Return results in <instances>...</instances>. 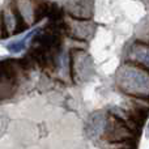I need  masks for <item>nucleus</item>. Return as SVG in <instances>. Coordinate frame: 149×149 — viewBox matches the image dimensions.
I'll use <instances>...</instances> for the list:
<instances>
[{"label":"nucleus","instance_id":"1","mask_svg":"<svg viewBox=\"0 0 149 149\" xmlns=\"http://www.w3.org/2000/svg\"><path fill=\"white\" fill-rule=\"evenodd\" d=\"M105 139L107 141H127L134 139V131L127 126V123L118 115L109 116V124L106 128Z\"/></svg>","mask_w":149,"mask_h":149},{"label":"nucleus","instance_id":"2","mask_svg":"<svg viewBox=\"0 0 149 149\" xmlns=\"http://www.w3.org/2000/svg\"><path fill=\"white\" fill-rule=\"evenodd\" d=\"M20 86L13 80H10L0 68V102L8 98H12L15 93L17 92V88Z\"/></svg>","mask_w":149,"mask_h":149},{"label":"nucleus","instance_id":"3","mask_svg":"<svg viewBox=\"0 0 149 149\" xmlns=\"http://www.w3.org/2000/svg\"><path fill=\"white\" fill-rule=\"evenodd\" d=\"M10 10H12L13 17H15V20H16V29H15V31H13V34L22 33L24 30L28 29V25H26L25 20H24L22 15H21L20 9H18L17 4H16V0H12V1H10Z\"/></svg>","mask_w":149,"mask_h":149},{"label":"nucleus","instance_id":"4","mask_svg":"<svg viewBox=\"0 0 149 149\" xmlns=\"http://www.w3.org/2000/svg\"><path fill=\"white\" fill-rule=\"evenodd\" d=\"M50 4L45 0H36V7H34V24H38L45 16H47Z\"/></svg>","mask_w":149,"mask_h":149},{"label":"nucleus","instance_id":"5","mask_svg":"<svg viewBox=\"0 0 149 149\" xmlns=\"http://www.w3.org/2000/svg\"><path fill=\"white\" fill-rule=\"evenodd\" d=\"M50 21L52 22H56V21L63 20V9L60 7H58L55 3H51L49 7V12H47Z\"/></svg>","mask_w":149,"mask_h":149}]
</instances>
